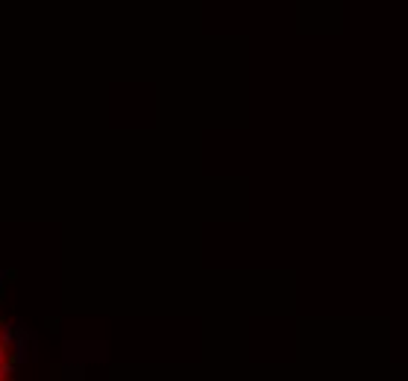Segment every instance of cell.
Masks as SVG:
<instances>
[{
	"label": "cell",
	"instance_id": "obj_1",
	"mask_svg": "<svg viewBox=\"0 0 408 381\" xmlns=\"http://www.w3.org/2000/svg\"><path fill=\"white\" fill-rule=\"evenodd\" d=\"M9 358V335L0 337V363H4Z\"/></svg>",
	"mask_w": 408,
	"mask_h": 381
}]
</instances>
